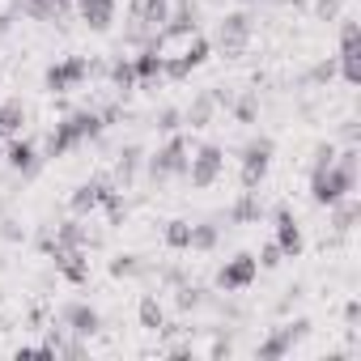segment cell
<instances>
[{"label": "cell", "mask_w": 361, "mask_h": 361, "mask_svg": "<svg viewBox=\"0 0 361 361\" xmlns=\"http://www.w3.org/2000/svg\"><path fill=\"white\" fill-rule=\"evenodd\" d=\"M81 18L90 30H106L115 22V0H81Z\"/></svg>", "instance_id": "obj_10"}, {"label": "cell", "mask_w": 361, "mask_h": 361, "mask_svg": "<svg viewBox=\"0 0 361 361\" xmlns=\"http://www.w3.org/2000/svg\"><path fill=\"white\" fill-rule=\"evenodd\" d=\"M0 132H5V123H0Z\"/></svg>", "instance_id": "obj_23"}, {"label": "cell", "mask_w": 361, "mask_h": 361, "mask_svg": "<svg viewBox=\"0 0 361 361\" xmlns=\"http://www.w3.org/2000/svg\"><path fill=\"white\" fill-rule=\"evenodd\" d=\"M247 35H251V18L234 13V18L221 22V47H226V51H238V47L247 43Z\"/></svg>", "instance_id": "obj_12"}, {"label": "cell", "mask_w": 361, "mask_h": 361, "mask_svg": "<svg viewBox=\"0 0 361 361\" xmlns=\"http://www.w3.org/2000/svg\"><path fill=\"white\" fill-rule=\"evenodd\" d=\"M213 243H217V230L213 226H192V247L196 251H209Z\"/></svg>", "instance_id": "obj_18"}, {"label": "cell", "mask_w": 361, "mask_h": 361, "mask_svg": "<svg viewBox=\"0 0 361 361\" xmlns=\"http://www.w3.org/2000/svg\"><path fill=\"white\" fill-rule=\"evenodd\" d=\"M115 81H119V85H132V81H136L132 64H115Z\"/></svg>", "instance_id": "obj_21"}, {"label": "cell", "mask_w": 361, "mask_h": 361, "mask_svg": "<svg viewBox=\"0 0 361 361\" xmlns=\"http://www.w3.org/2000/svg\"><path fill=\"white\" fill-rule=\"evenodd\" d=\"M336 9H340V0H319V13H323V18H331Z\"/></svg>", "instance_id": "obj_22"}, {"label": "cell", "mask_w": 361, "mask_h": 361, "mask_svg": "<svg viewBox=\"0 0 361 361\" xmlns=\"http://www.w3.org/2000/svg\"><path fill=\"white\" fill-rule=\"evenodd\" d=\"M102 128V119L98 115H90V111H81V115H73V119H64L56 132H51V140H47V157H60V153H68L73 145H81L85 136H94Z\"/></svg>", "instance_id": "obj_2"}, {"label": "cell", "mask_w": 361, "mask_h": 361, "mask_svg": "<svg viewBox=\"0 0 361 361\" xmlns=\"http://www.w3.org/2000/svg\"><path fill=\"white\" fill-rule=\"evenodd\" d=\"M268 161H272V140H251L247 153H243V183L247 188H255L268 174Z\"/></svg>", "instance_id": "obj_5"}, {"label": "cell", "mask_w": 361, "mask_h": 361, "mask_svg": "<svg viewBox=\"0 0 361 361\" xmlns=\"http://www.w3.org/2000/svg\"><path fill=\"white\" fill-rule=\"evenodd\" d=\"M302 327H306V323H298V327H285V331H276V336H272V340H268V344L259 348V357H264V361H276V357H285V353L293 348V340L302 336Z\"/></svg>", "instance_id": "obj_13"}, {"label": "cell", "mask_w": 361, "mask_h": 361, "mask_svg": "<svg viewBox=\"0 0 361 361\" xmlns=\"http://www.w3.org/2000/svg\"><path fill=\"white\" fill-rule=\"evenodd\" d=\"M353 183H357V153L348 149L340 161H314V174H310V196H314V204L336 209L340 200H348Z\"/></svg>", "instance_id": "obj_1"}, {"label": "cell", "mask_w": 361, "mask_h": 361, "mask_svg": "<svg viewBox=\"0 0 361 361\" xmlns=\"http://www.w3.org/2000/svg\"><path fill=\"white\" fill-rule=\"evenodd\" d=\"M85 73H90V64H85L81 56L60 60V64H51V68H47V90H73Z\"/></svg>", "instance_id": "obj_7"}, {"label": "cell", "mask_w": 361, "mask_h": 361, "mask_svg": "<svg viewBox=\"0 0 361 361\" xmlns=\"http://www.w3.org/2000/svg\"><path fill=\"white\" fill-rule=\"evenodd\" d=\"M204 56H209V43H204V39H196V43H192L183 56H178V60H170V64H166V73H170V77H188L192 68H200V64H204Z\"/></svg>", "instance_id": "obj_11"}, {"label": "cell", "mask_w": 361, "mask_h": 361, "mask_svg": "<svg viewBox=\"0 0 361 361\" xmlns=\"http://www.w3.org/2000/svg\"><path fill=\"white\" fill-rule=\"evenodd\" d=\"M9 166L35 170V145H30V140H13V145H9Z\"/></svg>", "instance_id": "obj_16"}, {"label": "cell", "mask_w": 361, "mask_h": 361, "mask_svg": "<svg viewBox=\"0 0 361 361\" xmlns=\"http://www.w3.org/2000/svg\"><path fill=\"white\" fill-rule=\"evenodd\" d=\"M166 243H170V247H192V226H188V221H170Z\"/></svg>", "instance_id": "obj_17"}, {"label": "cell", "mask_w": 361, "mask_h": 361, "mask_svg": "<svg viewBox=\"0 0 361 361\" xmlns=\"http://www.w3.org/2000/svg\"><path fill=\"white\" fill-rule=\"evenodd\" d=\"M132 73H136V81H153L157 73H166V56H157V47H149L132 60Z\"/></svg>", "instance_id": "obj_14"}, {"label": "cell", "mask_w": 361, "mask_h": 361, "mask_svg": "<svg viewBox=\"0 0 361 361\" xmlns=\"http://www.w3.org/2000/svg\"><path fill=\"white\" fill-rule=\"evenodd\" d=\"M183 153H188V140H183V136H174V140H170V145L153 157V174H174V170H188V157H183Z\"/></svg>", "instance_id": "obj_8"}, {"label": "cell", "mask_w": 361, "mask_h": 361, "mask_svg": "<svg viewBox=\"0 0 361 361\" xmlns=\"http://www.w3.org/2000/svg\"><path fill=\"white\" fill-rule=\"evenodd\" d=\"M64 323H68L77 336H94L102 319H98V310H94V306H85V302H73V306L64 310Z\"/></svg>", "instance_id": "obj_9"}, {"label": "cell", "mask_w": 361, "mask_h": 361, "mask_svg": "<svg viewBox=\"0 0 361 361\" xmlns=\"http://www.w3.org/2000/svg\"><path fill=\"white\" fill-rule=\"evenodd\" d=\"M259 264H264V268H276V264H281V247H276V243H268V247H264V255H259Z\"/></svg>", "instance_id": "obj_20"}, {"label": "cell", "mask_w": 361, "mask_h": 361, "mask_svg": "<svg viewBox=\"0 0 361 361\" xmlns=\"http://www.w3.org/2000/svg\"><path fill=\"white\" fill-rule=\"evenodd\" d=\"M221 161H226V157H221V149H217V145H204V149H200V153L188 161V174H192V183H196V188H209L213 178L221 174Z\"/></svg>", "instance_id": "obj_4"}, {"label": "cell", "mask_w": 361, "mask_h": 361, "mask_svg": "<svg viewBox=\"0 0 361 361\" xmlns=\"http://www.w3.org/2000/svg\"><path fill=\"white\" fill-rule=\"evenodd\" d=\"M140 323H145V327H153V331L161 327V306H157L153 298H145V302H140Z\"/></svg>", "instance_id": "obj_19"}, {"label": "cell", "mask_w": 361, "mask_h": 361, "mask_svg": "<svg viewBox=\"0 0 361 361\" xmlns=\"http://www.w3.org/2000/svg\"><path fill=\"white\" fill-rule=\"evenodd\" d=\"M255 276H259V259H255V255H234V259L221 268L217 285H221L226 293H238V289H247Z\"/></svg>", "instance_id": "obj_3"}, {"label": "cell", "mask_w": 361, "mask_h": 361, "mask_svg": "<svg viewBox=\"0 0 361 361\" xmlns=\"http://www.w3.org/2000/svg\"><path fill=\"white\" fill-rule=\"evenodd\" d=\"M276 247H281V255H302V226H298V217L289 213V209H276Z\"/></svg>", "instance_id": "obj_6"}, {"label": "cell", "mask_w": 361, "mask_h": 361, "mask_svg": "<svg viewBox=\"0 0 361 361\" xmlns=\"http://www.w3.org/2000/svg\"><path fill=\"white\" fill-rule=\"evenodd\" d=\"M111 192H106V183H85V188H77V196H73V209L77 213H85V209H94V204H102Z\"/></svg>", "instance_id": "obj_15"}]
</instances>
